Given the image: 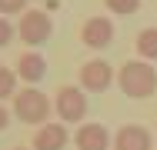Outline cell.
Instances as JSON below:
<instances>
[{"label":"cell","mask_w":157,"mask_h":150,"mask_svg":"<svg viewBox=\"0 0 157 150\" xmlns=\"http://www.w3.org/2000/svg\"><path fill=\"white\" fill-rule=\"evenodd\" d=\"M17 80H20V77H17V70H10V67H3V63H0V103H3L7 97H13V93H17Z\"/></svg>","instance_id":"obj_12"},{"label":"cell","mask_w":157,"mask_h":150,"mask_svg":"<svg viewBox=\"0 0 157 150\" xmlns=\"http://www.w3.org/2000/svg\"><path fill=\"white\" fill-rule=\"evenodd\" d=\"M54 110H57L60 123H80V120L87 117V90L80 87V84L60 87L57 97H54Z\"/></svg>","instance_id":"obj_4"},{"label":"cell","mask_w":157,"mask_h":150,"mask_svg":"<svg viewBox=\"0 0 157 150\" xmlns=\"http://www.w3.org/2000/svg\"><path fill=\"white\" fill-rule=\"evenodd\" d=\"M77 80H80V87L87 90V93H104V90L114 84V67L107 63V60H87L80 70H77Z\"/></svg>","instance_id":"obj_5"},{"label":"cell","mask_w":157,"mask_h":150,"mask_svg":"<svg viewBox=\"0 0 157 150\" xmlns=\"http://www.w3.org/2000/svg\"><path fill=\"white\" fill-rule=\"evenodd\" d=\"M80 40L90 50H104L114 43V20L110 17H87V24L80 27Z\"/></svg>","instance_id":"obj_6"},{"label":"cell","mask_w":157,"mask_h":150,"mask_svg":"<svg viewBox=\"0 0 157 150\" xmlns=\"http://www.w3.org/2000/svg\"><path fill=\"white\" fill-rule=\"evenodd\" d=\"M7 127H10V110L0 103V130H7Z\"/></svg>","instance_id":"obj_16"},{"label":"cell","mask_w":157,"mask_h":150,"mask_svg":"<svg viewBox=\"0 0 157 150\" xmlns=\"http://www.w3.org/2000/svg\"><path fill=\"white\" fill-rule=\"evenodd\" d=\"M54 33V20L47 10H24L20 13V24H17V37L20 43H27L30 50H37L40 43H47Z\"/></svg>","instance_id":"obj_3"},{"label":"cell","mask_w":157,"mask_h":150,"mask_svg":"<svg viewBox=\"0 0 157 150\" xmlns=\"http://www.w3.org/2000/svg\"><path fill=\"white\" fill-rule=\"evenodd\" d=\"M17 77L24 80V84H30V87H37L44 77H47V60H44V54H37V50H27V54H20L17 57Z\"/></svg>","instance_id":"obj_9"},{"label":"cell","mask_w":157,"mask_h":150,"mask_svg":"<svg viewBox=\"0 0 157 150\" xmlns=\"http://www.w3.org/2000/svg\"><path fill=\"white\" fill-rule=\"evenodd\" d=\"M70 140L63 123H40L33 133V150H63Z\"/></svg>","instance_id":"obj_10"},{"label":"cell","mask_w":157,"mask_h":150,"mask_svg":"<svg viewBox=\"0 0 157 150\" xmlns=\"http://www.w3.org/2000/svg\"><path fill=\"white\" fill-rule=\"evenodd\" d=\"M151 147H154V137L140 123H124L114 133V150H151Z\"/></svg>","instance_id":"obj_8"},{"label":"cell","mask_w":157,"mask_h":150,"mask_svg":"<svg viewBox=\"0 0 157 150\" xmlns=\"http://www.w3.org/2000/svg\"><path fill=\"white\" fill-rule=\"evenodd\" d=\"M24 10H27V0H0V17H13Z\"/></svg>","instance_id":"obj_14"},{"label":"cell","mask_w":157,"mask_h":150,"mask_svg":"<svg viewBox=\"0 0 157 150\" xmlns=\"http://www.w3.org/2000/svg\"><path fill=\"white\" fill-rule=\"evenodd\" d=\"M74 147L77 150H107L110 147V130L104 123H80L74 133Z\"/></svg>","instance_id":"obj_7"},{"label":"cell","mask_w":157,"mask_h":150,"mask_svg":"<svg viewBox=\"0 0 157 150\" xmlns=\"http://www.w3.org/2000/svg\"><path fill=\"white\" fill-rule=\"evenodd\" d=\"M104 7L114 13V17H130L140 10V0H104Z\"/></svg>","instance_id":"obj_13"},{"label":"cell","mask_w":157,"mask_h":150,"mask_svg":"<svg viewBox=\"0 0 157 150\" xmlns=\"http://www.w3.org/2000/svg\"><path fill=\"white\" fill-rule=\"evenodd\" d=\"M13 37H17V27H13L7 17H0V47H10Z\"/></svg>","instance_id":"obj_15"},{"label":"cell","mask_w":157,"mask_h":150,"mask_svg":"<svg viewBox=\"0 0 157 150\" xmlns=\"http://www.w3.org/2000/svg\"><path fill=\"white\" fill-rule=\"evenodd\" d=\"M13 150H30V147H13Z\"/></svg>","instance_id":"obj_17"},{"label":"cell","mask_w":157,"mask_h":150,"mask_svg":"<svg viewBox=\"0 0 157 150\" xmlns=\"http://www.w3.org/2000/svg\"><path fill=\"white\" fill-rule=\"evenodd\" d=\"M50 110H54L50 97H47L44 90L30 87V84L13 93V117L20 120V123H47Z\"/></svg>","instance_id":"obj_2"},{"label":"cell","mask_w":157,"mask_h":150,"mask_svg":"<svg viewBox=\"0 0 157 150\" xmlns=\"http://www.w3.org/2000/svg\"><path fill=\"white\" fill-rule=\"evenodd\" d=\"M117 87L130 100H147L157 90V70L151 67V60H127L117 70Z\"/></svg>","instance_id":"obj_1"},{"label":"cell","mask_w":157,"mask_h":150,"mask_svg":"<svg viewBox=\"0 0 157 150\" xmlns=\"http://www.w3.org/2000/svg\"><path fill=\"white\" fill-rule=\"evenodd\" d=\"M137 54H140V60H157V27H144L140 33H137Z\"/></svg>","instance_id":"obj_11"}]
</instances>
